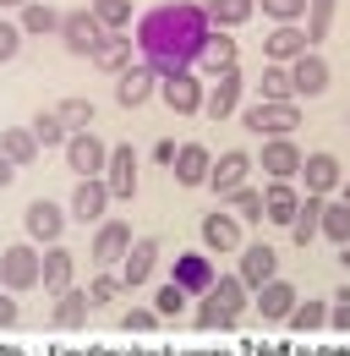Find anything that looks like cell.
<instances>
[{
    "label": "cell",
    "mask_w": 350,
    "mask_h": 356,
    "mask_svg": "<svg viewBox=\"0 0 350 356\" xmlns=\"http://www.w3.org/2000/svg\"><path fill=\"white\" fill-rule=\"evenodd\" d=\"M175 154H181L175 137H159V143H153V159H159V165H175Z\"/></svg>",
    "instance_id": "49"
},
{
    "label": "cell",
    "mask_w": 350,
    "mask_h": 356,
    "mask_svg": "<svg viewBox=\"0 0 350 356\" xmlns=\"http://www.w3.org/2000/svg\"><path fill=\"white\" fill-rule=\"evenodd\" d=\"M153 268H159V241L153 236H137V247L126 252V264H121V285H148L153 280Z\"/></svg>",
    "instance_id": "23"
},
{
    "label": "cell",
    "mask_w": 350,
    "mask_h": 356,
    "mask_svg": "<svg viewBox=\"0 0 350 356\" xmlns=\"http://www.w3.org/2000/svg\"><path fill=\"white\" fill-rule=\"evenodd\" d=\"M104 209H110V186H104V181L72 186V214H77L83 225H104Z\"/></svg>",
    "instance_id": "27"
},
{
    "label": "cell",
    "mask_w": 350,
    "mask_h": 356,
    "mask_svg": "<svg viewBox=\"0 0 350 356\" xmlns=\"http://www.w3.org/2000/svg\"><path fill=\"white\" fill-rule=\"evenodd\" d=\"M340 264H345V268H350V247H340Z\"/></svg>",
    "instance_id": "53"
},
{
    "label": "cell",
    "mask_w": 350,
    "mask_h": 356,
    "mask_svg": "<svg viewBox=\"0 0 350 356\" xmlns=\"http://www.w3.org/2000/svg\"><path fill=\"white\" fill-rule=\"evenodd\" d=\"M258 93H262V99H296V88H290V66H262Z\"/></svg>",
    "instance_id": "41"
},
{
    "label": "cell",
    "mask_w": 350,
    "mask_h": 356,
    "mask_svg": "<svg viewBox=\"0 0 350 356\" xmlns=\"http://www.w3.org/2000/svg\"><path fill=\"white\" fill-rule=\"evenodd\" d=\"M137 247V236H131L126 220H104L99 230H93V264H126V252Z\"/></svg>",
    "instance_id": "14"
},
{
    "label": "cell",
    "mask_w": 350,
    "mask_h": 356,
    "mask_svg": "<svg viewBox=\"0 0 350 356\" xmlns=\"http://www.w3.org/2000/svg\"><path fill=\"white\" fill-rule=\"evenodd\" d=\"M290 88H296V99H317V93L328 88V60L317 49H306L301 60L290 66Z\"/></svg>",
    "instance_id": "21"
},
{
    "label": "cell",
    "mask_w": 350,
    "mask_h": 356,
    "mask_svg": "<svg viewBox=\"0 0 350 356\" xmlns=\"http://www.w3.org/2000/svg\"><path fill=\"white\" fill-rule=\"evenodd\" d=\"M17 49H22V28L0 17V66H6V60H17Z\"/></svg>",
    "instance_id": "47"
},
{
    "label": "cell",
    "mask_w": 350,
    "mask_h": 356,
    "mask_svg": "<svg viewBox=\"0 0 350 356\" xmlns=\"http://www.w3.org/2000/svg\"><path fill=\"white\" fill-rule=\"evenodd\" d=\"M258 170V154H247V148H230V154H219L214 159V176H208V186H214L219 197H230V192H241L247 186V176Z\"/></svg>",
    "instance_id": "13"
},
{
    "label": "cell",
    "mask_w": 350,
    "mask_h": 356,
    "mask_svg": "<svg viewBox=\"0 0 350 356\" xmlns=\"http://www.w3.org/2000/svg\"><path fill=\"white\" fill-rule=\"evenodd\" d=\"M258 11L274 28H301L306 22V0H258Z\"/></svg>",
    "instance_id": "36"
},
{
    "label": "cell",
    "mask_w": 350,
    "mask_h": 356,
    "mask_svg": "<svg viewBox=\"0 0 350 356\" xmlns=\"http://www.w3.org/2000/svg\"><path fill=\"white\" fill-rule=\"evenodd\" d=\"M88 11L99 17L104 33H131V0H93Z\"/></svg>",
    "instance_id": "35"
},
{
    "label": "cell",
    "mask_w": 350,
    "mask_h": 356,
    "mask_svg": "<svg viewBox=\"0 0 350 356\" xmlns=\"http://www.w3.org/2000/svg\"><path fill=\"white\" fill-rule=\"evenodd\" d=\"M33 137H39V148H55V143H72V132L60 127V115H55V110H39V115H33Z\"/></svg>",
    "instance_id": "43"
},
{
    "label": "cell",
    "mask_w": 350,
    "mask_h": 356,
    "mask_svg": "<svg viewBox=\"0 0 350 356\" xmlns=\"http://www.w3.org/2000/svg\"><path fill=\"white\" fill-rule=\"evenodd\" d=\"M301 165H306V154L290 143V137H262L258 170H262L268 181H296V176H301Z\"/></svg>",
    "instance_id": "7"
},
{
    "label": "cell",
    "mask_w": 350,
    "mask_h": 356,
    "mask_svg": "<svg viewBox=\"0 0 350 356\" xmlns=\"http://www.w3.org/2000/svg\"><path fill=\"white\" fill-rule=\"evenodd\" d=\"M306 28H274L268 39H262V55H268V66H296L306 55Z\"/></svg>",
    "instance_id": "22"
},
{
    "label": "cell",
    "mask_w": 350,
    "mask_h": 356,
    "mask_svg": "<svg viewBox=\"0 0 350 356\" xmlns=\"http://www.w3.org/2000/svg\"><path fill=\"white\" fill-rule=\"evenodd\" d=\"M186 302H192V296H186L175 280H165V285L153 291V312H159V318H181V312H186Z\"/></svg>",
    "instance_id": "42"
},
{
    "label": "cell",
    "mask_w": 350,
    "mask_h": 356,
    "mask_svg": "<svg viewBox=\"0 0 350 356\" xmlns=\"http://www.w3.org/2000/svg\"><path fill=\"white\" fill-rule=\"evenodd\" d=\"M301 181H306V192H312V197H334V192L345 186V170H340V159H334V154H306Z\"/></svg>",
    "instance_id": "18"
},
{
    "label": "cell",
    "mask_w": 350,
    "mask_h": 356,
    "mask_svg": "<svg viewBox=\"0 0 350 356\" xmlns=\"http://www.w3.org/2000/svg\"><path fill=\"white\" fill-rule=\"evenodd\" d=\"M104 186H110V197H121V203L137 192V148H131V143H110V170H104Z\"/></svg>",
    "instance_id": "17"
},
{
    "label": "cell",
    "mask_w": 350,
    "mask_h": 356,
    "mask_svg": "<svg viewBox=\"0 0 350 356\" xmlns=\"http://www.w3.org/2000/svg\"><path fill=\"white\" fill-rule=\"evenodd\" d=\"M159 83H165V77H159L148 60H137V66H126V72L115 77V104H121V110H137V104H148V99L159 93Z\"/></svg>",
    "instance_id": "12"
},
{
    "label": "cell",
    "mask_w": 350,
    "mask_h": 356,
    "mask_svg": "<svg viewBox=\"0 0 350 356\" xmlns=\"http://www.w3.org/2000/svg\"><path fill=\"white\" fill-rule=\"evenodd\" d=\"M49 296H66L72 291V252L66 247H44V280H39Z\"/></svg>",
    "instance_id": "30"
},
{
    "label": "cell",
    "mask_w": 350,
    "mask_h": 356,
    "mask_svg": "<svg viewBox=\"0 0 350 356\" xmlns=\"http://www.w3.org/2000/svg\"><path fill=\"white\" fill-rule=\"evenodd\" d=\"M328 329L350 334V285H345V291H334V302H328Z\"/></svg>",
    "instance_id": "46"
},
{
    "label": "cell",
    "mask_w": 350,
    "mask_h": 356,
    "mask_svg": "<svg viewBox=\"0 0 350 356\" xmlns=\"http://www.w3.org/2000/svg\"><path fill=\"white\" fill-rule=\"evenodd\" d=\"M66 165L77 170V181H104V170H110V143L93 137V132H77L66 143Z\"/></svg>",
    "instance_id": "6"
},
{
    "label": "cell",
    "mask_w": 350,
    "mask_h": 356,
    "mask_svg": "<svg viewBox=\"0 0 350 356\" xmlns=\"http://www.w3.org/2000/svg\"><path fill=\"white\" fill-rule=\"evenodd\" d=\"M17 318H22V312H17V296H11V291H0V329H11Z\"/></svg>",
    "instance_id": "48"
},
{
    "label": "cell",
    "mask_w": 350,
    "mask_h": 356,
    "mask_svg": "<svg viewBox=\"0 0 350 356\" xmlns=\"http://www.w3.org/2000/svg\"><path fill=\"white\" fill-rule=\"evenodd\" d=\"M241 88H247L241 66H235V72H224L214 88H208V104H203V115H208V121H230V115H241Z\"/></svg>",
    "instance_id": "19"
},
{
    "label": "cell",
    "mask_w": 350,
    "mask_h": 356,
    "mask_svg": "<svg viewBox=\"0 0 350 356\" xmlns=\"http://www.w3.org/2000/svg\"><path fill=\"white\" fill-rule=\"evenodd\" d=\"M197 230H203V247H208V252H241V247H247V241H241V220H235L230 209H208Z\"/></svg>",
    "instance_id": "16"
},
{
    "label": "cell",
    "mask_w": 350,
    "mask_h": 356,
    "mask_svg": "<svg viewBox=\"0 0 350 356\" xmlns=\"http://www.w3.org/2000/svg\"><path fill=\"white\" fill-rule=\"evenodd\" d=\"M197 6L208 11V22H214V28H224V33H235V28L258 11V0H197Z\"/></svg>",
    "instance_id": "29"
},
{
    "label": "cell",
    "mask_w": 350,
    "mask_h": 356,
    "mask_svg": "<svg viewBox=\"0 0 350 356\" xmlns=\"http://www.w3.org/2000/svg\"><path fill=\"white\" fill-rule=\"evenodd\" d=\"M247 280L241 274H219L214 280V291L203 296V307H197V329L208 334V329H235L241 323V307H247Z\"/></svg>",
    "instance_id": "2"
},
{
    "label": "cell",
    "mask_w": 350,
    "mask_h": 356,
    "mask_svg": "<svg viewBox=\"0 0 350 356\" xmlns=\"http://www.w3.org/2000/svg\"><path fill=\"white\" fill-rule=\"evenodd\" d=\"M159 104H170L175 115H203V104H208V93H203V77L197 72H175L159 83Z\"/></svg>",
    "instance_id": "10"
},
{
    "label": "cell",
    "mask_w": 350,
    "mask_h": 356,
    "mask_svg": "<svg viewBox=\"0 0 350 356\" xmlns=\"http://www.w3.org/2000/svg\"><path fill=\"white\" fill-rule=\"evenodd\" d=\"M301 186H290V181H268L262 186V214H268V225H279V230H290L296 225V214H301Z\"/></svg>",
    "instance_id": "15"
},
{
    "label": "cell",
    "mask_w": 350,
    "mask_h": 356,
    "mask_svg": "<svg viewBox=\"0 0 350 356\" xmlns=\"http://www.w3.org/2000/svg\"><path fill=\"white\" fill-rule=\"evenodd\" d=\"M323 209H328V197H312V192L301 197V214L290 225V241H296V247H312V241L323 236Z\"/></svg>",
    "instance_id": "28"
},
{
    "label": "cell",
    "mask_w": 350,
    "mask_h": 356,
    "mask_svg": "<svg viewBox=\"0 0 350 356\" xmlns=\"http://www.w3.org/2000/svg\"><path fill=\"white\" fill-rule=\"evenodd\" d=\"M197 72H203V77H224V72H235V39H230V33H224V28H214V33H208V44H203V55H197Z\"/></svg>",
    "instance_id": "24"
},
{
    "label": "cell",
    "mask_w": 350,
    "mask_h": 356,
    "mask_svg": "<svg viewBox=\"0 0 350 356\" xmlns=\"http://www.w3.org/2000/svg\"><path fill=\"white\" fill-rule=\"evenodd\" d=\"M175 181L181 186H208V176H214V154L203 148V143H181V154H175Z\"/></svg>",
    "instance_id": "20"
},
{
    "label": "cell",
    "mask_w": 350,
    "mask_h": 356,
    "mask_svg": "<svg viewBox=\"0 0 350 356\" xmlns=\"http://www.w3.org/2000/svg\"><path fill=\"white\" fill-rule=\"evenodd\" d=\"M88 307H93V302H88V291L72 285L66 296H55V329H66V334H72V329H83V323H88Z\"/></svg>",
    "instance_id": "32"
},
{
    "label": "cell",
    "mask_w": 350,
    "mask_h": 356,
    "mask_svg": "<svg viewBox=\"0 0 350 356\" xmlns=\"http://www.w3.org/2000/svg\"><path fill=\"white\" fill-rule=\"evenodd\" d=\"M121 291H126V285H121V274H93V280H88V302H93V307L115 302Z\"/></svg>",
    "instance_id": "44"
},
{
    "label": "cell",
    "mask_w": 350,
    "mask_h": 356,
    "mask_svg": "<svg viewBox=\"0 0 350 356\" xmlns=\"http://www.w3.org/2000/svg\"><path fill=\"white\" fill-rule=\"evenodd\" d=\"M44 280V252L33 247V241H17V247H6L0 252V291H33Z\"/></svg>",
    "instance_id": "4"
},
{
    "label": "cell",
    "mask_w": 350,
    "mask_h": 356,
    "mask_svg": "<svg viewBox=\"0 0 350 356\" xmlns=\"http://www.w3.org/2000/svg\"><path fill=\"white\" fill-rule=\"evenodd\" d=\"M241 127L258 137H296L301 132V99H252L241 110Z\"/></svg>",
    "instance_id": "3"
},
{
    "label": "cell",
    "mask_w": 350,
    "mask_h": 356,
    "mask_svg": "<svg viewBox=\"0 0 350 356\" xmlns=\"http://www.w3.org/2000/svg\"><path fill=\"white\" fill-rule=\"evenodd\" d=\"M296 302H301V296H296L290 280H268V285L258 291V312L268 318V323H285V318L296 312Z\"/></svg>",
    "instance_id": "26"
},
{
    "label": "cell",
    "mask_w": 350,
    "mask_h": 356,
    "mask_svg": "<svg viewBox=\"0 0 350 356\" xmlns=\"http://www.w3.org/2000/svg\"><path fill=\"white\" fill-rule=\"evenodd\" d=\"M0 154L22 170V165H33L39 159V137H33V127H6L0 132Z\"/></svg>",
    "instance_id": "31"
},
{
    "label": "cell",
    "mask_w": 350,
    "mask_h": 356,
    "mask_svg": "<svg viewBox=\"0 0 350 356\" xmlns=\"http://www.w3.org/2000/svg\"><path fill=\"white\" fill-rule=\"evenodd\" d=\"M340 203H350V181H345V186H340Z\"/></svg>",
    "instance_id": "52"
},
{
    "label": "cell",
    "mask_w": 350,
    "mask_h": 356,
    "mask_svg": "<svg viewBox=\"0 0 350 356\" xmlns=\"http://www.w3.org/2000/svg\"><path fill=\"white\" fill-rule=\"evenodd\" d=\"M11 176H17V165H11V159H6V154H0V192H6V186H11Z\"/></svg>",
    "instance_id": "50"
},
{
    "label": "cell",
    "mask_w": 350,
    "mask_h": 356,
    "mask_svg": "<svg viewBox=\"0 0 350 356\" xmlns=\"http://www.w3.org/2000/svg\"><path fill=\"white\" fill-rule=\"evenodd\" d=\"M296 334H317V329H328V302H296V312L285 318Z\"/></svg>",
    "instance_id": "38"
},
{
    "label": "cell",
    "mask_w": 350,
    "mask_h": 356,
    "mask_svg": "<svg viewBox=\"0 0 350 356\" xmlns=\"http://www.w3.org/2000/svg\"><path fill=\"white\" fill-rule=\"evenodd\" d=\"M334 11H340V0H306V44L317 49L323 39H328V28H334Z\"/></svg>",
    "instance_id": "33"
},
{
    "label": "cell",
    "mask_w": 350,
    "mask_h": 356,
    "mask_svg": "<svg viewBox=\"0 0 350 356\" xmlns=\"http://www.w3.org/2000/svg\"><path fill=\"white\" fill-rule=\"evenodd\" d=\"M22 230H28L33 247H60V236H66V209L49 203V197H33V203L22 209Z\"/></svg>",
    "instance_id": "5"
},
{
    "label": "cell",
    "mask_w": 350,
    "mask_h": 356,
    "mask_svg": "<svg viewBox=\"0 0 350 356\" xmlns=\"http://www.w3.org/2000/svg\"><path fill=\"white\" fill-rule=\"evenodd\" d=\"M235 274L247 280V291L258 296L268 280H279V252L268 247V241H247L241 252H235Z\"/></svg>",
    "instance_id": "9"
},
{
    "label": "cell",
    "mask_w": 350,
    "mask_h": 356,
    "mask_svg": "<svg viewBox=\"0 0 350 356\" xmlns=\"http://www.w3.org/2000/svg\"><path fill=\"white\" fill-rule=\"evenodd\" d=\"M137 60H142V55H137V39H131V33H110V39L99 44V55H93V66L110 72V77H121V72L137 66Z\"/></svg>",
    "instance_id": "25"
},
{
    "label": "cell",
    "mask_w": 350,
    "mask_h": 356,
    "mask_svg": "<svg viewBox=\"0 0 350 356\" xmlns=\"http://www.w3.org/2000/svg\"><path fill=\"white\" fill-rule=\"evenodd\" d=\"M323 236H328L334 247H350V203H334V197H328V209H323Z\"/></svg>",
    "instance_id": "40"
},
{
    "label": "cell",
    "mask_w": 350,
    "mask_h": 356,
    "mask_svg": "<svg viewBox=\"0 0 350 356\" xmlns=\"http://www.w3.org/2000/svg\"><path fill=\"white\" fill-rule=\"evenodd\" d=\"M55 115H60V127L77 137V132H93V104L88 99H60L55 104Z\"/></svg>",
    "instance_id": "39"
},
{
    "label": "cell",
    "mask_w": 350,
    "mask_h": 356,
    "mask_svg": "<svg viewBox=\"0 0 350 356\" xmlns=\"http://www.w3.org/2000/svg\"><path fill=\"white\" fill-rule=\"evenodd\" d=\"M121 329H126V334H153V329H159V312L153 307H131L126 318H121Z\"/></svg>",
    "instance_id": "45"
},
{
    "label": "cell",
    "mask_w": 350,
    "mask_h": 356,
    "mask_svg": "<svg viewBox=\"0 0 350 356\" xmlns=\"http://www.w3.org/2000/svg\"><path fill=\"white\" fill-rule=\"evenodd\" d=\"M214 22L197 0H159L137 17L131 39H137V55L159 72V77H175V72H197V55L208 44Z\"/></svg>",
    "instance_id": "1"
},
{
    "label": "cell",
    "mask_w": 350,
    "mask_h": 356,
    "mask_svg": "<svg viewBox=\"0 0 350 356\" xmlns=\"http://www.w3.org/2000/svg\"><path fill=\"white\" fill-rule=\"evenodd\" d=\"M224 203H230V214H235L241 225H262V220H268V214H262V192H258V186H241V192H230Z\"/></svg>",
    "instance_id": "37"
},
{
    "label": "cell",
    "mask_w": 350,
    "mask_h": 356,
    "mask_svg": "<svg viewBox=\"0 0 350 356\" xmlns=\"http://www.w3.org/2000/svg\"><path fill=\"white\" fill-rule=\"evenodd\" d=\"M104 39H110V33H104V28H99V17H93V11H66V22H60V44H66V55H99V44H104Z\"/></svg>",
    "instance_id": "8"
},
{
    "label": "cell",
    "mask_w": 350,
    "mask_h": 356,
    "mask_svg": "<svg viewBox=\"0 0 350 356\" xmlns=\"http://www.w3.org/2000/svg\"><path fill=\"white\" fill-rule=\"evenodd\" d=\"M22 6H33V0H0V11H22Z\"/></svg>",
    "instance_id": "51"
},
{
    "label": "cell",
    "mask_w": 350,
    "mask_h": 356,
    "mask_svg": "<svg viewBox=\"0 0 350 356\" xmlns=\"http://www.w3.org/2000/svg\"><path fill=\"white\" fill-rule=\"evenodd\" d=\"M60 22H66V11H55V6H44V0L22 6V17H17L22 33H60Z\"/></svg>",
    "instance_id": "34"
},
{
    "label": "cell",
    "mask_w": 350,
    "mask_h": 356,
    "mask_svg": "<svg viewBox=\"0 0 350 356\" xmlns=\"http://www.w3.org/2000/svg\"><path fill=\"white\" fill-rule=\"evenodd\" d=\"M170 280L186 291V296H208V291H214V280H219V268H214L208 252H175Z\"/></svg>",
    "instance_id": "11"
}]
</instances>
